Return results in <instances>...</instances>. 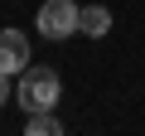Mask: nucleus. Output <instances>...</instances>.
I'll list each match as a JSON object with an SVG mask.
<instances>
[{"label": "nucleus", "mask_w": 145, "mask_h": 136, "mask_svg": "<svg viewBox=\"0 0 145 136\" xmlns=\"http://www.w3.org/2000/svg\"><path fill=\"white\" fill-rule=\"evenodd\" d=\"M58 92H63L58 73H53V68H34V63L24 68L20 83H15V102L24 112H53L58 107Z\"/></svg>", "instance_id": "nucleus-1"}, {"label": "nucleus", "mask_w": 145, "mask_h": 136, "mask_svg": "<svg viewBox=\"0 0 145 136\" xmlns=\"http://www.w3.org/2000/svg\"><path fill=\"white\" fill-rule=\"evenodd\" d=\"M78 20H82V5H72V0H44L39 5V34L44 39L78 34Z\"/></svg>", "instance_id": "nucleus-2"}, {"label": "nucleus", "mask_w": 145, "mask_h": 136, "mask_svg": "<svg viewBox=\"0 0 145 136\" xmlns=\"http://www.w3.org/2000/svg\"><path fill=\"white\" fill-rule=\"evenodd\" d=\"M29 68V34L24 29H0V73L20 78Z\"/></svg>", "instance_id": "nucleus-3"}, {"label": "nucleus", "mask_w": 145, "mask_h": 136, "mask_svg": "<svg viewBox=\"0 0 145 136\" xmlns=\"http://www.w3.org/2000/svg\"><path fill=\"white\" fill-rule=\"evenodd\" d=\"M78 29H82V34H92V39H102V34L111 29V10H106V5H87V10H82V20H78Z\"/></svg>", "instance_id": "nucleus-4"}, {"label": "nucleus", "mask_w": 145, "mask_h": 136, "mask_svg": "<svg viewBox=\"0 0 145 136\" xmlns=\"http://www.w3.org/2000/svg\"><path fill=\"white\" fill-rule=\"evenodd\" d=\"M29 136H63L53 112H29Z\"/></svg>", "instance_id": "nucleus-5"}, {"label": "nucleus", "mask_w": 145, "mask_h": 136, "mask_svg": "<svg viewBox=\"0 0 145 136\" xmlns=\"http://www.w3.org/2000/svg\"><path fill=\"white\" fill-rule=\"evenodd\" d=\"M10 97V73H0V102Z\"/></svg>", "instance_id": "nucleus-6"}]
</instances>
